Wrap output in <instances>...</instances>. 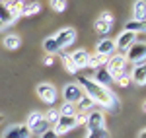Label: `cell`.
<instances>
[{
    "mask_svg": "<svg viewBox=\"0 0 146 138\" xmlns=\"http://www.w3.org/2000/svg\"><path fill=\"white\" fill-rule=\"evenodd\" d=\"M43 49H45V53L47 55H58L60 53V47L56 45V41H55V37H47L45 41H43Z\"/></svg>",
    "mask_w": 146,
    "mask_h": 138,
    "instance_id": "cell-22",
    "label": "cell"
},
{
    "mask_svg": "<svg viewBox=\"0 0 146 138\" xmlns=\"http://www.w3.org/2000/svg\"><path fill=\"white\" fill-rule=\"evenodd\" d=\"M2 138H31V132L25 125H10L2 132Z\"/></svg>",
    "mask_w": 146,
    "mask_h": 138,
    "instance_id": "cell-8",
    "label": "cell"
},
{
    "mask_svg": "<svg viewBox=\"0 0 146 138\" xmlns=\"http://www.w3.org/2000/svg\"><path fill=\"white\" fill-rule=\"evenodd\" d=\"M78 109H80V113H86V111H90L92 107H94V101H92L88 95H82V99H80L78 103Z\"/></svg>",
    "mask_w": 146,
    "mask_h": 138,
    "instance_id": "cell-26",
    "label": "cell"
},
{
    "mask_svg": "<svg viewBox=\"0 0 146 138\" xmlns=\"http://www.w3.org/2000/svg\"><path fill=\"white\" fill-rule=\"evenodd\" d=\"M58 55H60V62H62V66L66 68L68 74H78V68L74 66V62H72V58H70V55H68L66 51H60Z\"/></svg>",
    "mask_w": 146,
    "mask_h": 138,
    "instance_id": "cell-20",
    "label": "cell"
},
{
    "mask_svg": "<svg viewBox=\"0 0 146 138\" xmlns=\"http://www.w3.org/2000/svg\"><path fill=\"white\" fill-rule=\"evenodd\" d=\"M94 27H96V31H98V33H103V35H107L113 29V25H109V23H105V22H100V20H96Z\"/></svg>",
    "mask_w": 146,
    "mask_h": 138,
    "instance_id": "cell-28",
    "label": "cell"
},
{
    "mask_svg": "<svg viewBox=\"0 0 146 138\" xmlns=\"http://www.w3.org/2000/svg\"><path fill=\"white\" fill-rule=\"evenodd\" d=\"M86 119H88V115H86V113H80V111H76V115H74V123H76V127L86 125Z\"/></svg>",
    "mask_w": 146,
    "mask_h": 138,
    "instance_id": "cell-33",
    "label": "cell"
},
{
    "mask_svg": "<svg viewBox=\"0 0 146 138\" xmlns=\"http://www.w3.org/2000/svg\"><path fill=\"white\" fill-rule=\"evenodd\" d=\"M58 115H60V117H74V115H76V105L62 103V105H60V109H58Z\"/></svg>",
    "mask_w": 146,
    "mask_h": 138,
    "instance_id": "cell-25",
    "label": "cell"
},
{
    "mask_svg": "<svg viewBox=\"0 0 146 138\" xmlns=\"http://www.w3.org/2000/svg\"><path fill=\"white\" fill-rule=\"evenodd\" d=\"M43 117H45L47 123H49V125L53 127L56 121H58V117H60V115H58V109H53V107H51V109H49L47 113H43Z\"/></svg>",
    "mask_w": 146,
    "mask_h": 138,
    "instance_id": "cell-27",
    "label": "cell"
},
{
    "mask_svg": "<svg viewBox=\"0 0 146 138\" xmlns=\"http://www.w3.org/2000/svg\"><path fill=\"white\" fill-rule=\"evenodd\" d=\"M82 95H84V92H82V88H80L76 82H70V84H66V86L62 88V97H64V103L76 105L80 99H82Z\"/></svg>",
    "mask_w": 146,
    "mask_h": 138,
    "instance_id": "cell-5",
    "label": "cell"
},
{
    "mask_svg": "<svg viewBox=\"0 0 146 138\" xmlns=\"http://www.w3.org/2000/svg\"><path fill=\"white\" fill-rule=\"evenodd\" d=\"M2 43H4L6 49L16 51V49H20V45H22V39H20V35H16V33H8L4 39H2Z\"/></svg>",
    "mask_w": 146,
    "mask_h": 138,
    "instance_id": "cell-18",
    "label": "cell"
},
{
    "mask_svg": "<svg viewBox=\"0 0 146 138\" xmlns=\"http://www.w3.org/2000/svg\"><path fill=\"white\" fill-rule=\"evenodd\" d=\"M142 111H144V113H146V101H144V103H142Z\"/></svg>",
    "mask_w": 146,
    "mask_h": 138,
    "instance_id": "cell-37",
    "label": "cell"
},
{
    "mask_svg": "<svg viewBox=\"0 0 146 138\" xmlns=\"http://www.w3.org/2000/svg\"><path fill=\"white\" fill-rule=\"evenodd\" d=\"M76 29L74 27H62V29H58L55 35V41L56 45L60 47V51L62 49H68L70 45H74V41H76Z\"/></svg>",
    "mask_w": 146,
    "mask_h": 138,
    "instance_id": "cell-3",
    "label": "cell"
},
{
    "mask_svg": "<svg viewBox=\"0 0 146 138\" xmlns=\"http://www.w3.org/2000/svg\"><path fill=\"white\" fill-rule=\"evenodd\" d=\"M88 57H90V53L86 51V49H76L74 53H70V58H72V62H74V66L76 68H86V64H88Z\"/></svg>",
    "mask_w": 146,
    "mask_h": 138,
    "instance_id": "cell-12",
    "label": "cell"
},
{
    "mask_svg": "<svg viewBox=\"0 0 146 138\" xmlns=\"http://www.w3.org/2000/svg\"><path fill=\"white\" fill-rule=\"evenodd\" d=\"M133 20L135 22H146V2L136 0L133 4Z\"/></svg>",
    "mask_w": 146,
    "mask_h": 138,
    "instance_id": "cell-14",
    "label": "cell"
},
{
    "mask_svg": "<svg viewBox=\"0 0 146 138\" xmlns=\"http://www.w3.org/2000/svg\"><path fill=\"white\" fill-rule=\"evenodd\" d=\"M138 138H146V128H142V130H140V134H138Z\"/></svg>",
    "mask_w": 146,
    "mask_h": 138,
    "instance_id": "cell-36",
    "label": "cell"
},
{
    "mask_svg": "<svg viewBox=\"0 0 146 138\" xmlns=\"http://www.w3.org/2000/svg\"><path fill=\"white\" fill-rule=\"evenodd\" d=\"M41 121H43V113H41V111H31V113L27 115L25 127H27L29 130H31V128H33L35 125H37V123H41Z\"/></svg>",
    "mask_w": 146,
    "mask_h": 138,
    "instance_id": "cell-23",
    "label": "cell"
},
{
    "mask_svg": "<svg viewBox=\"0 0 146 138\" xmlns=\"http://www.w3.org/2000/svg\"><path fill=\"white\" fill-rule=\"evenodd\" d=\"M86 127L88 130H100V128H105V115L101 113L100 109H96V111H92L88 119H86Z\"/></svg>",
    "mask_w": 146,
    "mask_h": 138,
    "instance_id": "cell-9",
    "label": "cell"
},
{
    "mask_svg": "<svg viewBox=\"0 0 146 138\" xmlns=\"http://www.w3.org/2000/svg\"><path fill=\"white\" fill-rule=\"evenodd\" d=\"M92 80L96 82V84H100V86H103V88H107L109 84H111V76H109V72L105 68H98V70H94V78Z\"/></svg>",
    "mask_w": 146,
    "mask_h": 138,
    "instance_id": "cell-15",
    "label": "cell"
},
{
    "mask_svg": "<svg viewBox=\"0 0 146 138\" xmlns=\"http://www.w3.org/2000/svg\"><path fill=\"white\" fill-rule=\"evenodd\" d=\"M136 43V35L131 31H123L115 39V51H119V55H127V51Z\"/></svg>",
    "mask_w": 146,
    "mask_h": 138,
    "instance_id": "cell-7",
    "label": "cell"
},
{
    "mask_svg": "<svg viewBox=\"0 0 146 138\" xmlns=\"http://www.w3.org/2000/svg\"><path fill=\"white\" fill-rule=\"evenodd\" d=\"M39 10H41L39 2H22L20 4V14L22 16H35V14H39Z\"/></svg>",
    "mask_w": 146,
    "mask_h": 138,
    "instance_id": "cell-16",
    "label": "cell"
},
{
    "mask_svg": "<svg viewBox=\"0 0 146 138\" xmlns=\"http://www.w3.org/2000/svg\"><path fill=\"white\" fill-rule=\"evenodd\" d=\"M107 58H109V57H101V55H90V57H88V64H86V68H92V70L101 68V66H105Z\"/></svg>",
    "mask_w": 146,
    "mask_h": 138,
    "instance_id": "cell-19",
    "label": "cell"
},
{
    "mask_svg": "<svg viewBox=\"0 0 146 138\" xmlns=\"http://www.w3.org/2000/svg\"><path fill=\"white\" fill-rule=\"evenodd\" d=\"M72 128H76L74 117H58V121L53 125V130H55L58 136H60V134H66V132H70Z\"/></svg>",
    "mask_w": 146,
    "mask_h": 138,
    "instance_id": "cell-10",
    "label": "cell"
},
{
    "mask_svg": "<svg viewBox=\"0 0 146 138\" xmlns=\"http://www.w3.org/2000/svg\"><path fill=\"white\" fill-rule=\"evenodd\" d=\"M49 128H53V127H51V125L47 123V121H45V117H43V121H41V123H37V125H35V127L31 128L29 132H31V134H39V136H41V134H45Z\"/></svg>",
    "mask_w": 146,
    "mask_h": 138,
    "instance_id": "cell-24",
    "label": "cell"
},
{
    "mask_svg": "<svg viewBox=\"0 0 146 138\" xmlns=\"http://www.w3.org/2000/svg\"><path fill=\"white\" fill-rule=\"evenodd\" d=\"M98 20H100V22H105V23H109V25H113V22H115V16H113L111 12L103 10V12L100 14V16H98Z\"/></svg>",
    "mask_w": 146,
    "mask_h": 138,
    "instance_id": "cell-29",
    "label": "cell"
},
{
    "mask_svg": "<svg viewBox=\"0 0 146 138\" xmlns=\"http://www.w3.org/2000/svg\"><path fill=\"white\" fill-rule=\"evenodd\" d=\"M66 6H68L66 0H53V2H51V8H53L55 12H58V14L66 10Z\"/></svg>",
    "mask_w": 146,
    "mask_h": 138,
    "instance_id": "cell-30",
    "label": "cell"
},
{
    "mask_svg": "<svg viewBox=\"0 0 146 138\" xmlns=\"http://www.w3.org/2000/svg\"><path fill=\"white\" fill-rule=\"evenodd\" d=\"M78 86L82 88L84 95H88L92 101H94V105L105 107V109H109V111H113V113H119V111H121L119 97H117L109 88H103V86H100V84H96V82L92 80V78H88V76H80Z\"/></svg>",
    "mask_w": 146,
    "mask_h": 138,
    "instance_id": "cell-1",
    "label": "cell"
},
{
    "mask_svg": "<svg viewBox=\"0 0 146 138\" xmlns=\"http://www.w3.org/2000/svg\"><path fill=\"white\" fill-rule=\"evenodd\" d=\"M53 62H55V58L51 57V55H47V57L43 58V64H45V66H53Z\"/></svg>",
    "mask_w": 146,
    "mask_h": 138,
    "instance_id": "cell-35",
    "label": "cell"
},
{
    "mask_svg": "<svg viewBox=\"0 0 146 138\" xmlns=\"http://www.w3.org/2000/svg\"><path fill=\"white\" fill-rule=\"evenodd\" d=\"M39 138H58V134H56V132L53 130V128H49V130H47L45 134H41Z\"/></svg>",
    "mask_w": 146,
    "mask_h": 138,
    "instance_id": "cell-34",
    "label": "cell"
},
{
    "mask_svg": "<svg viewBox=\"0 0 146 138\" xmlns=\"http://www.w3.org/2000/svg\"><path fill=\"white\" fill-rule=\"evenodd\" d=\"M2 121H4V117H2V115H0V123H2Z\"/></svg>",
    "mask_w": 146,
    "mask_h": 138,
    "instance_id": "cell-38",
    "label": "cell"
},
{
    "mask_svg": "<svg viewBox=\"0 0 146 138\" xmlns=\"http://www.w3.org/2000/svg\"><path fill=\"white\" fill-rule=\"evenodd\" d=\"M125 31H131V33H146V22H135V20H129L125 23Z\"/></svg>",
    "mask_w": 146,
    "mask_h": 138,
    "instance_id": "cell-17",
    "label": "cell"
},
{
    "mask_svg": "<svg viewBox=\"0 0 146 138\" xmlns=\"http://www.w3.org/2000/svg\"><path fill=\"white\" fill-rule=\"evenodd\" d=\"M129 76H131V82H135L136 86H146V62L136 64Z\"/></svg>",
    "mask_w": 146,
    "mask_h": 138,
    "instance_id": "cell-13",
    "label": "cell"
},
{
    "mask_svg": "<svg viewBox=\"0 0 146 138\" xmlns=\"http://www.w3.org/2000/svg\"><path fill=\"white\" fill-rule=\"evenodd\" d=\"M115 53V41L109 39V37H103L98 41L96 45V55H101V57H111Z\"/></svg>",
    "mask_w": 146,
    "mask_h": 138,
    "instance_id": "cell-11",
    "label": "cell"
},
{
    "mask_svg": "<svg viewBox=\"0 0 146 138\" xmlns=\"http://www.w3.org/2000/svg\"><path fill=\"white\" fill-rule=\"evenodd\" d=\"M125 58L131 60L135 66L136 64H144L146 62V43H135V45L127 51Z\"/></svg>",
    "mask_w": 146,
    "mask_h": 138,
    "instance_id": "cell-6",
    "label": "cell"
},
{
    "mask_svg": "<svg viewBox=\"0 0 146 138\" xmlns=\"http://www.w3.org/2000/svg\"><path fill=\"white\" fill-rule=\"evenodd\" d=\"M2 27H4V25H2V22H0V29H2Z\"/></svg>",
    "mask_w": 146,
    "mask_h": 138,
    "instance_id": "cell-39",
    "label": "cell"
},
{
    "mask_svg": "<svg viewBox=\"0 0 146 138\" xmlns=\"http://www.w3.org/2000/svg\"><path fill=\"white\" fill-rule=\"evenodd\" d=\"M0 22H2L4 27H8V25H12V23L16 22V18H14L10 14V10L4 6V2H0Z\"/></svg>",
    "mask_w": 146,
    "mask_h": 138,
    "instance_id": "cell-21",
    "label": "cell"
},
{
    "mask_svg": "<svg viewBox=\"0 0 146 138\" xmlns=\"http://www.w3.org/2000/svg\"><path fill=\"white\" fill-rule=\"evenodd\" d=\"M56 88L53 86V84H49V82H43V84H39L37 86V97L43 101V103L51 105L53 107V103L56 101Z\"/></svg>",
    "mask_w": 146,
    "mask_h": 138,
    "instance_id": "cell-4",
    "label": "cell"
},
{
    "mask_svg": "<svg viewBox=\"0 0 146 138\" xmlns=\"http://www.w3.org/2000/svg\"><path fill=\"white\" fill-rule=\"evenodd\" d=\"M125 66H127V58H125V55H119V53H113L111 57L107 58V62H105V70L109 72L113 82L125 72Z\"/></svg>",
    "mask_w": 146,
    "mask_h": 138,
    "instance_id": "cell-2",
    "label": "cell"
},
{
    "mask_svg": "<svg viewBox=\"0 0 146 138\" xmlns=\"http://www.w3.org/2000/svg\"><path fill=\"white\" fill-rule=\"evenodd\" d=\"M86 138H109V132H107V128H100V130H92V132H88Z\"/></svg>",
    "mask_w": 146,
    "mask_h": 138,
    "instance_id": "cell-31",
    "label": "cell"
},
{
    "mask_svg": "<svg viewBox=\"0 0 146 138\" xmlns=\"http://www.w3.org/2000/svg\"><path fill=\"white\" fill-rule=\"evenodd\" d=\"M115 82H117L121 88H127V86L131 84V76H129V72H123V74H121V76H119Z\"/></svg>",
    "mask_w": 146,
    "mask_h": 138,
    "instance_id": "cell-32",
    "label": "cell"
}]
</instances>
